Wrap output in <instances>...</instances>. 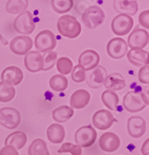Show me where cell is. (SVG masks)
<instances>
[{"label":"cell","mask_w":149,"mask_h":155,"mask_svg":"<svg viewBox=\"0 0 149 155\" xmlns=\"http://www.w3.org/2000/svg\"><path fill=\"white\" fill-rule=\"evenodd\" d=\"M58 30L63 37L69 39L78 37L82 32V27L74 16L64 15L61 16L57 23Z\"/></svg>","instance_id":"6da1fadb"},{"label":"cell","mask_w":149,"mask_h":155,"mask_svg":"<svg viewBox=\"0 0 149 155\" xmlns=\"http://www.w3.org/2000/svg\"><path fill=\"white\" fill-rule=\"evenodd\" d=\"M149 105L148 97L144 92L131 91L123 98V106L127 111L134 113L142 111Z\"/></svg>","instance_id":"7a4b0ae2"},{"label":"cell","mask_w":149,"mask_h":155,"mask_svg":"<svg viewBox=\"0 0 149 155\" xmlns=\"http://www.w3.org/2000/svg\"><path fill=\"white\" fill-rule=\"evenodd\" d=\"M82 19L87 28L96 29L104 21L105 13L101 8L93 5L85 9Z\"/></svg>","instance_id":"3957f363"},{"label":"cell","mask_w":149,"mask_h":155,"mask_svg":"<svg viewBox=\"0 0 149 155\" xmlns=\"http://www.w3.org/2000/svg\"><path fill=\"white\" fill-rule=\"evenodd\" d=\"M34 44L37 51L41 53H45L52 51L57 45V40L53 32L45 30L40 32L34 40Z\"/></svg>","instance_id":"277c9868"},{"label":"cell","mask_w":149,"mask_h":155,"mask_svg":"<svg viewBox=\"0 0 149 155\" xmlns=\"http://www.w3.org/2000/svg\"><path fill=\"white\" fill-rule=\"evenodd\" d=\"M15 30L21 34H31L35 30V23L32 13L30 11H24L15 19L13 23Z\"/></svg>","instance_id":"5b68a950"},{"label":"cell","mask_w":149,"mask_h":155,"mask_svg":"<svg viewBox=\"0 0 149 155\" xmlns=\"http://www.w3.org/2000/svg\"><path fill=\"white\" fill-rule=\"evenodd\" d=\"M97 133L92 126L80 127L74 134V141L81 147H89L96 141Z\"/></svg>","instance_id":"8992f818"},{"label":"cell","mask_w":149,"mask_h":155,"mask_svg":"<svg viewBox=\"0 0 149 155\" xmlns=\"http://www.w3.org/2000/svg\"><path fill=\"white\" fill-rule=\"evenodd\" d=\"M21 117L20 112L12 107L0 109V124L9 130L15 129L20 125Z\"/></svg>","instance_id":"52a82bcc"},{"label":"cell","mask_w":149,"mask_h":155,"mask_svg":"<svg viewBox=\"0 0 149 155\" xmlns=\"http://www.w3.org/2000/svg\"><path fill=\"white\" fill-rule=\"evenodd\" d=\"M134 26V19L131 16L124 14L116 16L112 20L111 29L117 36H124L131 32Z\"/></svg>","instance_id":"ba28073f"},{"label":"cell","mask_w":149,"mask_h":155,"mask_svg":"<svg viewBox=\"0 0 149 155\" xmlns=\"http://www.w3.org/2000/svg\"><path fill=\"white\" fill-rule=\"evenodd\" d=\"M127 44L124 39L115 37L111 39L107 44V51L110 58L113 59H121L127 52Z\"/></svg>","instance_id":"9c48e42d"},{"label":"cell","mask_w":149,"mask_h":155,"mask_svg":"<svg viewBox=\"0 0 149 155\" xmlns=\"http://www.w3.org/2000/svg\"><path fill=\"white\" fill-rule=\"evenodd\" d=\"M116 121L114 115L107 109H101L96 112L92 116V124L100 130H106L112 127Z\"/></svg>","instance_id":"30bf717a"},{"label":"cell","mask_w":149,"mask_h":155,"mask_svg":"<svg viewBox=\"0 0 149 155\" xmlns=\"http://www.w3.org/2000/svg\"><path fill=\"white\" fill-rule=\"evenodd\" d=\"M9 48L15 54L25 55L32 49V39L28 36H18L11 41Z\"/></svg>","instance_id":"8fae6325"},{"label":"cell","mask_w":149,"mask_h":155,"mask_svg":"<svg viewBox=\"0 0 149 155\" xmlns=\"http://www.w3.org/2000/svg\"><path fill=\"white\" fill-rule=\"evenodd\" d=\"M99 147L107 153H112L119 149L121 140L117 134L112 132H107L99 137Z\"/></svg>","instance_id":"7c38bea8"},{"label":"cell","mask_w":149,"mask_h":155,"mask_svg":"<svg viewBox=\"0 0 149 155\" xmlns=\"http://www.w3.org/2000/svg\"><path fill=\"white\" fill-rule=\"evenodd\" d=\"M23 78V73L21 69L16 66H9L2 71L1 79L2 82L15 86L21 83Z\"/></svg>","instance_id":"4fadbf2b"},{"label":"cell","mask_w":149,"mask_h":155,"mask_svg":"<svg viewBox=\"0 0 149 155\" xmlns=\"http://www.w3.org/2000/svg\"><path fill=\"white\" fill-rule=\"evenodd\" d=\"M149 40V34L145 30L136 28L127 39L128 46L131 48H141L143 49L147 46Z\"/></svg>","instance_id":"5bb4252c"},{"label":"cell","mask_w":149,"mask_h":155,"mask_svg":"<svg viewBox=\"0 0 149 155\" xmlns=\"http://www.w3.org/2000/svg\"><path fill=\"white\" fill-rule=\"evenodd\" d=\"M127 131L131 137L137 139L145 134L146 122L141 116H131L128 119Z\"/></svg>","instance_id":"9a60e30c"},{"label":"cell","mask_w":149,"mask_h":155,"mask_svg":"<svg viewBox=\"0 0 149 155\" xmlns=\"http://www.w3.org/2000/svg\"><path fill=\"white\" fill-rule=\"evenodd\" d=\"M25 67L30 72L35 73L42 71L43 55L41 52L36 51H29L25 54Z\"/></svg>","instance_id":"2e32d148"},{"label":"cell","mask_w":149,"mask_h":155,"mask_svg":"<svg viewBox=\"0 0 149 155\" xmlns=\"http://www.w3.org/2000/svg\"><path fill=\"white\" fill-rule=\"evenodd\" d=\"M100 57L96 51L87 50L83 51L78 58V64L84 68L85 71L94 69L99 65Z\"/></svg>","instance_id":"e0dca14e"},{"label":"cell","mask_w":149,"mask_h":155,"mask_svg":"<svg viewBox=\"0 0 149 155\" xmlns=\"http://www.w3.org/2000/svg\"><path fill=\"white\" fill-rule=\"evenodd\" d=\"M114 8L120 14L134 16L138 10L137 0H114Z\"/></svg>","instance_id":"ac0fdd59"},{"label":"cell","mask_w":149,"mask_h":155,"mask_svg":"<svg viewBox=\"0 0 149 155\" xmlns=\"http://www.w3.org/2000/svg\"><path fill=\"white\" fill-rule=\"evenodd\" d=\"M127 59L135 67H143L149 63L148 52L141 48H132L127 52Z\"/></svg>","instance_id":"d6986e66"},{"label":"cell","mask_w":149,"mask_h":155,"mask_svg":"<svg viewBox=\"0 0 149 155\" xmlns=\"http://www.w3.org/2000/svg\"><path fill=\"white\" fill-rule=\"evenodd\" d=\"M90 93L85 89H78L74 92L70 98V106L71 108L81 109L85 108L90 101Z\"/></svg>","instance_id":"ffe728a7"},{"label":"cell","mask_w":149,"mask_h":155,"mask_svg":"<svg viewBox=\"0 0 149 155\" xmlns=\"http://www.w3.org/2000/svg\"><path fill=\"white\" fill-rule=\"evenodd\" d=\"M107 77V71L104 67L98 65L87 78V84L92 88H99L103 85Z\"/></svg>","instance_id":"44dd1931"},{"label":"cell","mask_w":149,"mask_h":155,"mask_svg":"<svg viewBox=\"0 0 149 155\" xmlns=\"http://www.w3.org/2000/svg\"><path fill=\"white\" fill-rule=\"evenodd\" d=\"M103 85L109 91H121L126 87V81L119 73H113L107 75L103 82Z\"/></svg>","instance_id":"7402d4cb"},{"label":"cell","mask_w":149,"mask_h":155,"mask_svg":"<svg viewBox=\"0 0 149 155\" xmlns=\"http://www.w3.org/2000/svg\"><path fill=\"white\" fill-rule=\"evenodd\" d=\"M47 137L50 142L52 143H62L65 137V131L64 127L58 124H53L50 126L47 130Z\"/></svg>","instance_id":"603a6c76"},{"label":"cell","mask_w":149,"mask_h":155,"mask_svg":"<svg viewBox=\"0 0 149 155\" xmlns=\"http://www.w3.org/2000/svg\"><path fill=\"white\" fill-rule=\"evenodd\" d=\"M27 142V136L23 131H16L10 134L5 140V145L14 147L16 150H20Z\"/></svg>","instance_id":"cb8c5ba5"},{"label":"cell","mask_w":149,"mask_h":155,"mask_svg":"<svg viewBox=\"0 0 149 155\" xmlns=\"http://www.w3.org/2000/svg\"><path fill=\"white\" fill-rule=\"evenodd\" d=\"M74 116V110L68 106H61L52 112L54 120L58 123H65Z\"/></svg>","instance_id":"d4e9b609"},{"label":"cell","mask_w":149,"mask_h":155,"mask_svg":"<svg viewBox=\"0 0 149 155\" xmlns=\"http://www.w3.org/2000/svg\"><path fill=\"white\" fill-rule=\"evenodd\" d=\"M28 7V0H8L5 10L10 14H18L26 11Z\"/></svg>","instance_id":"484cf974"},{"label":"cell","mask_w":149,"mask_h":155,"mask_svg":"<svg viewBox=\"0 0 149 155\" xmlns=\"http://www.w3.org/2000/svg\"><path fill=\"white\" fill-rule=\"evenodd\" d=\"M28 155H50L46 142L41 138L34 140L28 148Z\"/></svg>","instance_id":"4316f807"},{"label":"cell","mask_w":149,"mask_h":155,"mask_svg":"<svg viewBox=\"0 0 149 155\" xmlns=\"http://www.w3.org/2000/svg\"><path fill=\"white\" fill-rule=\"evenodd\" d=\"M101 99L104 105L107 109L110 110H116L117 106L119 104V96L116 92L107 90L102 93Z\"/></svg>","instance_id":"83f0119b"},{"label":"cell","mask_w":149,"mask_h":155,"mask_svg":"<svg viewBox=\"0 0 149 155\" xmlns=\"http://www.w3.org/2000/svg\"><path fill=\"white\" fill-rule=\"evenodd\" d=\"M49 86L55 92H63L68 86V81L64 75L55 74L50 78Z\"/></svg>","instance_id":"f1b7e54d"},{"label":"cell","mask_w":149,"mask_h":155,"mask_svg":"<svg viewBox=\"0 0 149 155\" xmlns=\"http://www.w3.org/2000/svg\"><path fill=\"white\" fill-rule=\"evenodd\" d=\"M16 90L14 87L0 81V102L5 103L14 99Z\"/></svg>","instance_id":"f546056e"},{"label":"cell","mask_w":149,"mask_h":155,"mask_svg":"<svg viewBox=\"0 0 149 155\" xmlns=\"http://www.w3.org/2000/svg\"><path fill=\"white\" fill-rule=\"evenodd\" d=\"M51 5L55 12L62 14L71 10L73 0H51Z\"/></svg>","instance_id":"4dcf8cb0"},{"label":"cell","mask_w":149,"mask_h":155,"mask_svg":"<svg viewBox=\"0 0 149 155\" xmlns=\"http://www.w3.org/2000/svg\"><path fill=\"white\" fill-rule=\"evenodd\" d=\"M56 66H57L58 71L61 74V75H66L72 71L73 63L70 58L61 57L58 59Z\"/></svg>","instance_id":"1f68e13d"},{"label":"cell","mask_w":149,"mask_h":155,"mask_svg":"<svg viewBox=\"0 0 149 155\" xmlns=\"http://www.w3.org/2000/svg\"><path fill=\"white\" fill-rule=\"evenodd\" d=\"M58 59L57 52L53 51H50L44 53L43 55V68L42 71H47L51 69L55 66L56 63V60Z\"/></svg>","instance_id":"d6a6232c"},{"label":"cell","mask_w":149,"mask_h":155,"mask_svg":"<svg viewBox=\"0 0 149 155\" xmlns=\"http://www.w3.org/2000/svg\"><path fill=\"white\" fill-rule=\"evenodd\" d=\"M59 153H70L72 155H82V147L77 144H73L71 143H65L61 146L58 150Z\"/></svg>","instance_id":"836d02e7"},{"label":"cell","mask_w":149,"mask_h":155,"mask_svg":"<svg viewBox=\"0 0 149 155\" xmlns=\"http://www.w3.org/2000/svg\"><path fill=\"white\" fill-rule=\"evenodd\" d=\"M71 72V78L73 81L76 83L82 82L86 79V74H85V70L82 66L78 65L74 66V68H72Z\"/></svg>","instance_id":"e575fe53"},{"label":"cell","mask_w":149,"mask_h":155,"mask_svg":"<svg viewBox=\"0 0 149 155\" xmlns=\"http://www.w3.org/2000/svg\"><path fill=\"white\" fill-rule=\"evenodd\" d=\"M138 80L142 84L147 85L149 83V68L148 64L141 68L138 72Z\"/></svg>","instance_id":"d590c367"},{"label":"cell","mask_w":149,"mask_h":155,"mask_svg":"<svg viewBox=\"0 0 149 155\" xmlns=\"http://www.w3.org/2000/svg\"><path fill=\"white\" fill-rule=\"evenodd\" d=\"M139 23L144 28H149V10H144L139 15Z\"/></svg>","instance_id":"8d00e7d4"},{"label":"cell","mask_w":149,"mask_h":155,"mask_svg":"<svg viewBox=\"0 0 149 155\" xmlns=\"http://www.w3.org/2000/svg\"><path fill=\"white\" fill-rule=\"evenodd\" d=\"M0 155H19V152L14 147L5 145L0 150Z\"/></svg>","instance_id":"74e56055"},{"label":"cell","mask_w":149,"mask_h":155,"mask_svg":"<svg viewBox=\"0 0 149 155\" xmlns=\"http://www.w3.org/2000/svg\"><path fill=\"white\" fill-rule=\"evenodd\" d=\"M141 153L142 155H146L149 153V139L145 140L141 147Z\"/></svg>","instance_id":"f35d334b"},{"label":"cell","mask_w":149,"mask_h":155,"mask_svg":"<svg viewBox=\"0 0 149 155\" xmlns=\"http://www.w3.org/2000/svg\"><path fill=\"white\" fill-rule=\"evenodd\" d=\"M146 155H149V153H148V154H146Z\"/></svg>","instance_id":"ab89813d"}]
</instances>
